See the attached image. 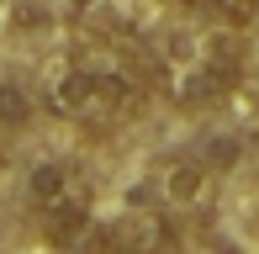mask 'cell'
I'll return each instance as SVG.
<instances>
[{
  "label": "cell",
  "mask_w": 259,
  "mask_h": 254,
  "mask_svg": "<svg viewBox=\"0 0 259 254\" xmlns=\"http://www.w3.org/2000/svg\"><path fill=\"white\" fill-rule=\"evenodd\" d=\"M143 85H154V64H148V43L133 48V37H116L90 53H64L42 69L48 111L74 127H116L138 111Z\"/></svg>",
  "instance_id": "obj_1"
},
{
  "label": "cell",
  "mask_w": 259,
  "mask_h": 254,
  "mask_svg": "<svg viewBox=\"0 0 259 254\" xmlns=\"http://www.w3.org/2000/svg\"><path fill=\"white\" fill-rule=\"evenodd\" d=\"M148 64H154V85L175 106H211L243 79V43L233 32L180 21L148 43Z\"/></svg>",
  "instance_id": "obj_2"
},
{
  "label": "cell",
  "mask_w": 259,
  "mask_h": 254,
  "mask_svg": "<svg viewBox=\"0 0 259 254\" xmlns=\"http://www.w3.org/2000/svg\"><path fill=\"white\" fill-rule=\"evenodd\" d=\"M27 201L37 212L42 233L53 244L74 249L85 238L90 217H96V180L79 164H69V159H37L32 175H27Z\"/></svg>",
  "instance_id": "obj_3"
},
{
  "label": "cell",
  "mask_w": 259,
  "mask_h": 254,
  "mask_svg": "<svg viewBox=\"0 0 259 254\" xmlns=\"http://www.w3.org/2000/svg\"><path fill=\"white\" fill-rule=\"evenodd\" d=\"M159 186H164L169 201H180V206H206L211 186H217V170H211L201 154H169L159 164Z\"/></svg>",
  "instance_id": "obj_4"
},
{
  "label": "cell",
  "mask_w": 259,
  "mask_h": 254,
  "mask_svg": "<svg viewBox=\"0 0 259 254\" xmlns=\"http://www.w3.org/2000/svg\"><path fill=\"white\" fill-rule=\"evenodd\" d=\"M106 244H116V249H143V254H159V249H175V244H180V233H175L169 212H148V206H138V212L116 217V223L106 228Z\"/></svg>",
  "instance_id": "obj_5"
},
{
  "label": "cell",
  "mask_w": 259,
  "mask_h": 254,
  "mask_svg": "<svg viewBox=\"0 0 259 254\" xmlns=\"http://www.w3.org/2000/svg\"><path fill=\"white\" fill-rule=\"evenodd\" d=\"M32 111H37L32 90L16 85V79H0V127H6V133H21V127L32 122Z\"/></svg>",
  "instance_id": "obj_6"
},
{
  "label": "cell",
  "mask_w": 259,
  "mask_h": 254,
  "mask_svg": "<svg viewBox=\"0 0 259 254\" xmlns=\"http://www.w3.org/2000/svg\"><path fill=\"white\" fill-rule=\"evenodd\" d=\"M185 6H196L201 16H217L222 27H249L259 0H185Z\"/></svg>",
  "instance_id": "obj_7"
}]
</instances>
